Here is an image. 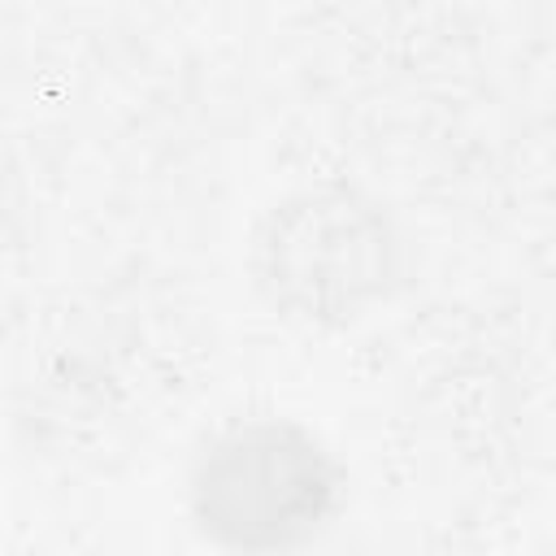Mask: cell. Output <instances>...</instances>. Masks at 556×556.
Returning <instances> with one entry per match:
<instances>
[{
  "mask_svg": "<svg viewBox=\"0 0 556 556\" xmlns=\"http://www.w3.org/2000/svg\"><path fill=\"white\" fill-rule=\"evenodd\" d=\"M261 295L300 321H352L400 278L387 213L348 187H308L265 213L252 239Z\"/></svg>",
  "mask_w": 556,
  "mask_h": 556,
  "instance_id": "obj_2",
  "label": "cell"
},
{
  "mask_svg": "<svg viewBox=\"0 0 556 556\" xmlns=\"http://www.w3.org/2000/svg\"><path fill=\"white\" fill-rule=\"evenodd\" d=\"M195 530L230 552H282L308 543L339 504V465L313 430L256 417L222 430L191 465Z\"/></svg>",
  "mask_w": 556,
  "mask_h": 556,
  "instance_id": "obj_1",
  "label": "cell"
}]
</instances>
